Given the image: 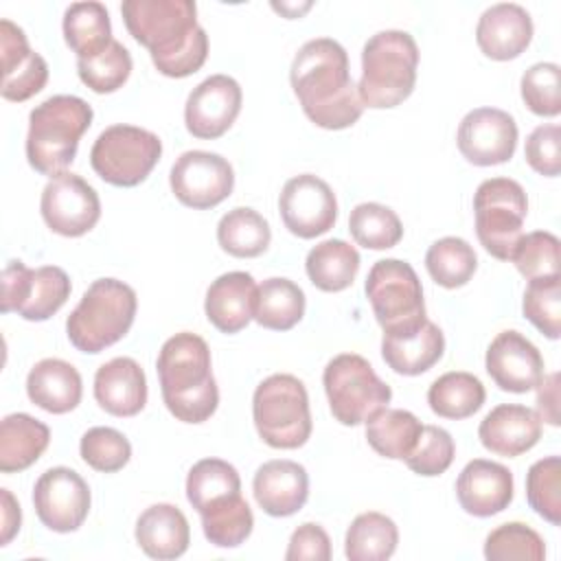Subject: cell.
I'll return each instance as SVG.
<instances>
[{
    "instance_id": "obj_1",
    "label": "cell",
    "mask_w": 561,
    "mask_h": 561,
    "mask_svg": "<svg viewBox=\"0 0 561 561\" xmlns=\"http://www.w3.org/2000/svg\"><path fill=\"white\" fill-rule=\"evenodd\" d=\"M129 35L149 50L160 75L182 79L208 57V35L197 24L191 0H125L121 4Z\"/></svg>"
},
{
    "instance_id": "obj_2",
    "label": "cell",
    "mask_w": 561,
    "mask_h": 561,
    "mask_svg": "<svg viewBox=\"0 0 561 561\" xmlns=\"http://www.w3.org/2000/svg\"><path fill=\"white\" fill-rule=\"evenodd\" d=\"M289 81L307 118L322 129H346L364 112L351 79L348 55L331 37H316L298 48Z\"/></svg>"
},
{
    "instance_id": "obj_3",
    "label": "cell",
    "mask_w": 561,
    "mask_h": 561,
    "mask_svg": "<svg viewBox=\"0 0 561 561\" xmlns=\"http://www.w3.org/2000/svg\"><path fill=\"white\" fill-rule=\"evenodd\" d=\"M162 401L182 423H204L219 405V388L210 370V348L191 331L171 335L156 362Z\"/></svg>"
},
{
    "instance_id": "obj_4",
    "label": "cell",
    "mask_w": 561,
    "mask_h": 561,
    "mask_svg": "<svg viewBox=\"0 0 561 561\" xmlns=\"http://www.w3.org/2000/svg\"><path fill=\"white\" fill-rule=\"evenodd\" d=\"M92 107L75 94H55L28 114L26 160L42 173L57 178L72 164L81 136L92 125Z\"/></svg>"
},
{
    "instance_id": "obj_5",
    "label": "cell",
    "mask_w": 561,
    "mask_h": 561,
    "mask_svg": "<svg viewBox=\"0 0 561 561\" xmlns=\"http://www.w3.org/2000/svg\"><path fill=\"white\" fill-rule=\"evenodd\" d=\"M419 46L408 31H379L364 44L357 92L364 107L390 110L403 103L416 83Z\"/></svg>"
},
{
    "instance_id": "obj_6",
    "label": "cell",
    "mask_w": 561,
    "mask_h": 561,
    "mask_svg": "<svg viewBox=\"0 0 561 561\" xmlns=\"http://www.w3.org/2000/svg\"><path fill=\"white\" fill-rule=\"evenodd\" d=\"M136 309V291L127 283L96 278L66 320L68 340L81 353H101L127 335Z\"/></svg>"
},
{
    "instance_id": "obj_7",
    "label": "cell",
    "mask_w": 561,
    "mask_h": 561,
    "mask_svg": "<svg viewBox=\"0 0 561 561\" xmlns=\"http://www.w3.org/2000/svg\"><path fill=\"white\" fill-rule=\"evenodd\" d=\"M259 436L274 449H298L311 436V412L305 383L287 373L263 379L252 397Z\"/></svg>"
},
{
    "instance_id": "obj_8",
    "label": "cell",
    "mask_w": 561,
    "mask_h": 561,
    "mask_svg": "<svg viewBox=\"0 0 561 561\" xmlns=\"http://www.w3.org/2000/svg\"><path fill=\"white\" fill-rule=\"evenodd\" d=\"M322 386L335 421L342 425L366 423L377 410L388 408L392 390L377 377L368 359L357 353L335 355L322 373Z\"/></svg>"
},
{
    "instance_id": "obj_9",
    "label": "cell",
    "mask_w": 561,
    "mask_h": 561,
    "mask_svg": "<svg viewBox=\"0 0 561 561\" xmlns=\"http://www.w3.org/2000/svg\"><path fill=\"white\" fill-rule=\"evenodd\" d=\"M160 156L162 140L153 131L121 123L96 136L90 149V164L103 182L131 188L147 180Z\"/></svg>"
},
{
    "instance_id": "obj_10",
    "label": "cell",
    "mask_w": 561,
    "mask_h": 561,
    "mask_svg": "<svg viewBox=\"0 0 561 561\" xmlns=\"http://www.w3.org/2000/svg\"><path fill=\"white\" fill-rule=\"evenodd\" d=\"M473 215L482 248L500 261H511L528 215L522 184L511 178L484 180L473 195Z\"/></svg>"
},
{
    "instance_id": "obj_11",
    "label": "cell",
    "mask_w": 561,
    "mask_h": 561,
    "mask_svg": "<svg viewBox=\"0 0 561 561\" xmlns=\"http://www.w3.org/2000/svg\"><path fill=\"white\" fill-rule=\"evenodd\" d=\"M364 291L383 333L410 329L425 320L421 280L414 267L401 259L377 261L366 276Z\"/></svg>"
},
{
    "instance_id": "obj_12",
    "label": "cell",
    "mask_w": 561,
    "mask_h": 561,
    "mask_svg": "<svg viewBox=\"0 0 561 561\" xmlns=\"http://www.w3.org/2000/svg\"><path fill=\"white\" fill-rule=\"evenodd\" d=\"M70 289L68 274L57 265L28 270L22 261H9L2 270V311L42 322L66 305Z\"/></svg>"
},
{
    "instance_id": "obj_13",
    "label": "cell",
    "mask_w": 561,
    "mask_h": 561,
    "mask_svg": "<svg viewBox=\"0 0 561 561\" xmlns=\"http://www.w3.org/2000/svg\"><path fill=\"white\" fill-rule=\"evenodd\" d=\"M169 184L175 199L188 208L206 210L221 204L234 186L232 164L213 151H184L171 167Z\"/></svg>"
},
{
    "instance_id": "obj_14",
    "label": "cell",
    "mask_w": 561,
    "mask_h": 561,
    "mask_svg": "<svg viewBox=\"0 0 561 561\" xmlns=\"http://www.w3.org/2000/svg\"><path fill=\"white\" fill-rule=\"evenodd\" d=\"M278 213L291 234L316 239L335 226L337 199L322 178L302 173L285 182L278 195Z\"/></svg>"
},
{
    "instance_id": "obj_15",
    "label": "cell",
    "mask_w": 561,
    "mask_h": 561,
    "mask_svg": "<svg viewBox=\"0 0 561 561\" xmlns=\"http://www.w3.org/2000/svg\"><path fill=\"white\" fill-rule=\"evenodd\" d=\"M39 522L55 533H75L90 513V486L70 467L46 469L33 486Z\"/></svg>"
},
{
    "instance_id": "obj_16",
    "label": "cell",
    "mask_w": 561,
    "mask_h": 561,
    "mask_svg": "<svg viewBox=\"0 0 561 561\" xmlns=\"http://www.w3.org/2000/svg\"><path fill=\"white\" fill-rule=\"evenodd\" d=\"M39 210L46 226L61 237H81L90 232L101 217L96 191L77 173L50 178L42 191Z\"/></svg>"
},
{
    "instance_id": "obj_17",
    "label": "cell",
    "mask_w": 561,
    "mask_h": 561,
    "mask_svg": "<svg viewBox=\"0 0 561 561\" xmlns=\"http://www.w3.org/2000/svg\"><path fill=\"white\" fill-rule=\"evenodd\" d=\"M456 142L462 158L476 167L504 164L517 147V123L504 110L476 107L460 121Z\"/></svg>"
},
{
    "instance_id": "obj_18",
    "label": "cell",
    "mask_w": 561,
    "mask_h": 561,
    "mask_svg": "<svg viewBox=\"0 0 561 561\" xmlns=\"http://www.w3.org/2000/svg\"><path fill=\"white\" fill-rule=\"evenodd\" d=\"M241 85L228 75H210L197 83L184 105V123L191 136L215 140L224 136L241 112Z\"/></svg>"
},
{
    "instance_id": "obj_19",
    "label": "cell",
    "mask_w": 561,
    "mask_h": 561,
    "mask_svg": "<svg viewBox=\"0 0 561 561\" xmlns=\"http://www.w3.org/2000/svg\"><path fill=\"white\" fill-rule=\"evenodd\" d=\"M484 366L493 383L504 392L535 390L543 377V357L539 348L519 331H502L486 348Z\"/></svg>"
},
{
    "instance_id": "obj_20",
    "label": "cell",
    "mask_w": 561,
    "mask_h": 561,
    "mask_svg": "<svg viewBox=\"0 0 561 561\" xmlns=\"http://www.w3.org/2000/svg\"><path fill=\"white\" fill-rule=\"evenodd\" d=\"M0 59L2 99L22 103L42 92L48 81V66L39 53L31 50L24 31L7 18L0 20Z\"/></svg>"
},
{
    "instance_id": "obj_21",
    "label": "cell",
    "mask_w": 561,
    "mask_h": 561,
    "mask_svg": "<svg viewBox=\"0 0 561 561\" xmlns=\"http://www.w3.org/2000/svg\"><path fill=\"white\" fill-rule=\"evenodd\" d=\"M456 497L473 517L497 515L513 502V473L500 462L473 458L458 473Z\"/></svg>"
},
{
    "instance_id": "obj_22",
    "label": "cell",
    "mask_w": 561,
    "mask_h": 561,
    "mask_svg": "<svg viewBox=\"0 0 561 561\" xmlns=\"http://www.w3.org/2000/svg\"><path fill=\"white\" fill-rule=\"evenodd\" d=\"M478 438L491 454L515 458L530 451L539 443L541 419L526 405L502 403L480 421Z\"/></svg>"
},
{
    "instance_id": "obj_23",
    "label": "cell",
    "mask_w": 561,
    "mask_h": 561,
    "mask_svg": "<svg viewBox=\"0 0 561 561\" xmlns=\"http://www.w3.org/2000/svg\"><path fill=\"white\" fill-rule=\"evenodd\" d=\"M533 39V18L515 2H500L489 7L476 26V42L480 50L495 61L519 57Z\"/></svg>"
},
{
    "instance_id": "obj_24",
    "label": "cell",
    "mask_w": 561,
    "mask_h": 561,
    "mask_svg": "<svg viewBox=\"0 0 561 561\" xmlns=\"http://www.w3.org/2000/svg\"><path fill=\"white\" fill-rule=\"evenodd\" d=\"M256 504L272 517L298 513L309 497L307 469L294 460L263 462L252 480Z\"/></svg>"
},
{
    "instance_id": "obj_25",
    "label": "cell",
    "mask_w": 561,
    "mask_h": 561,
    "mask_svg": "<svg viewBox=\"0 0 561 561\" xmlns=\"http://www.w3.org/2000/svg\"><path fill=\"white\" fill-rule=\"evenodd\" d=\"M256 291L259 285L248 272H226L217 276L204 300L208 322L226 335L239 333L254 320Z\"/></svg>"
},
{
    "instance_id": "obj_26",
    "label": "cell",
    "mask_w": 561,
    "mask_h": 561,
    "mask_svg": "<svg viewBox=\"0 0 561 561\" xmlns=\"http://www.w3.org/2000/svg\"><path fill=\"white\" fill-rule=\"evenodd\" d=\"M443 353L445 335L427 318L416 327L390 331L381 337V357L399 375H421L438 364Z\"/></svg>"
},
{
    "instance_id": "obj_27",
    "label": "cell",
    "mask_w": 561,
    "mask_h": 561,
    "mask_svg": "<svg viewBox=\"0 0 561 561\" xmlns=\"http://www.w3.org/2000/svg\"><path fill=\"white\" fill-rule=\"evenodd\" d=\"M94 399L112 416H136L147 403V377L131 357H114L94 375Z\"/></svg>"
},
{
    "instance_id": "obj_28",
    "label": "cell",
    "mask_w": 561,
    "mask_h": 561,
    "mask_svg": "<svg viewBox=\"0 0 561 561\" xmlns=\"http://www.w3.org/2000/svg\"><path fill=\"white\" fill-rule=\"evenodd\" d=\"M136 541L147 557L169 561L188 550L191 528L178 506L160 502L140 513L136 522Z\"/></svg>"
},
{
    "instance_id": "obj_29",
    "label": "cell",
    "mask_w": 561,
    "mask_h": 561,
    "mask_svg": "<svg viewBox=\"0 0 561 561\" xmlns=\"http://www.w3.org/2000/svg\"><path fill=\"white\" fill-rule=\"evenodd\" d=\"M26 394L37 408L50 414H66L81 401V375L70 362L46 357L28 370Z\"/></svg>"
},
{
    "instance_id": "obj_30",
    "label": "cell",
    "mask_w": 561,
    "mask_h": 561,
    "mask_svg": "<svg viewBox=\"0 0 561 561\" xmlns=\"http://www.w3.org/2000/svg\"><path fill=\"white\" fill-rule=\"evenodd\" d=\"M50 430L31 414H7L0 423V471L15 473L28 469L46 451Z\"/></svg>"
},
{
    "instance_id": "obj_31",
    "label": "cell",
    "mask_w": 561,
    "mask_h": 561,
    "mask_svg": "<svg viewBox=\"0 0 561 561\" xmlns=\"http://www.w3.org/2000/svg\"><path fill=\"white\" fill-rule=\"evenodd\" d=\"M64 39L77 59H90L103 53L112 42V24L105 4L96 0L72 2L64 13Z\"/></svg>"
},
{
    "instance_id": "obj_32",
    "label": "cell",
    "mask_w": 561,
    "mask_h": 561,
    "mask_svg": "<svg viewBox=\"0 0 561 561\" xmlns=\"http://www.w3.org/2000/svg\"><path fill=\"white\" fill-rule=\"evenodd\" d=\"M359 263V252L351 243L342 239H327L309 250L305 270L320 291L335 294L353 285Z\"/></svg>"
},
{
    "instance_id": "obj_33",
    "label": "cell",
    "mask_w": 561,
    "mask_h": 561,
    "mask_svg": "<svg viewBox=\"0 0 561 561\" xmlns=\"http://www.w3.org/2000/svg\"><path fill=\"white\" fill-rule=\"evenodd\" d=\"M421 421L401 408H381L366 419V440L383 458L405 460L421 436Z\"/></svg>"
},
{
    "instance_id": "obj_34",
    "label": "cell",
    "mask_w": 561,
    "mask_h": 561,
    "mask_svg": "<svg viewBox=\"0 0 561 561\" xmlns=\"http://www.w3.org/2000/svg\"><path fill=\"white\" fill-rule=\"evenodd\" d=\"M486 399L482 381L465 370H451L434 379L427 390L430 410L443 419H469Z\"/></svg>"
},
{
    "instance_id": "obj_35",
    "label": "cell",
    "mask_w": 561,
    "mask_h": 561,
    "mask_svg": "<svg viewBox=\"0 0 561 561\" xmlns=\"http://www.w3.org/2000/svg\"><path fill=\"white\" fill-rule=\"evenodd\" d=\"M399 543L397 524L377 511L357 515L344 537V554L351 561H386Z\"/></svg>"
},
{
    "instance_id": "obj_36",
    "label": "cell",
    "mask_w": 561,
    "mask_h": 561,
    "mask_svg": "<svg viewBox=\"0 0 561 561\" xmlns=\"http://www.w3.org/2000/svg\"><path fill=\"white\" fill-rule=\"evenodd\" d=\"M217 241L224 252L237 259L261 256L272 241L270 224L254 208L237 206L217 224Z\"/></svg>"
},
{
    "instance_id": "obj_37",
    "label": "cell",
    "mask_w": 561,
    "mask_h": 561,
    "mask_svg": "<svg viewBox=\"0 0 561 561\" xmlns=\"http://www.w3.org/2000/svg\"><path fill=\"white\" fill-rule=\"evenodd\" d=\"M305 291L289 278H267L259 285L254 320L263 329L289 331L305 316Z\"/></svg>"
},
{
    "instance_id": "obj_38",
    "label": "cell",
    "mask_w": 561,
    "mask_h": 561,
    "mask_svg": "<svg viewBox=\"0 0 561 561\" xmlns=\"http://www.w3.org/2000/svg\"><path fill=\"white\" fill-rule=\"evenodd\" d=\"M206 539L217 548L241 546L254 526V515L241 493L228 495L199 511Z\"/></svg>"
},
{
    "instance_id": "obj_39",
    "label": "cell",
    "mask_w": 561,
    "mask_h": 561,
    "mask_svg": "<svg viewBox=\"0 0 561 561\" xmlns=\"http://www.w3.org/2000/svg\"><path fill=\"white\" fill-rule=\"evenodd\" d=\"M425 267L436 285L456 289L471 280L478 270V256L465 239L443 237L430 245L425 254Z\"/></svg>"
},
{
    "instance_id": "obj_40",
    "label": "cell",
    "mask_w": 561,
    "mask_h": 561,
    "mask_svg": "<svg viewBox=\"0 0 561 561\" xmlns=\"http://www.w3.org/2000/svg\"><path fill=\"white\" fill-rule=\"evenodd\" d=\"M234 493H241L239 471L221 458H204L186 476V500L197 513Z\"/></svg>"
},
{
    "instance_id": "obj_41",
    "label": "cell",
    "mask_w": 561,
    "mask_h": 561,
    "mask_svg": "<svg viewBox=\"0 0 561 561\" xmlns=\"http://www.w3.org/2000/svg\"><path fill=\"white\" fill-rule=\"evenodd\" d=\"M348 230L357 245L366 250L394 248L403 237V224L399 215L377 202L357 204L348 217Z\"/></svg>"
},
{
    "instance_id": "obj_42",
    "label": "cell",
    "mask_w": 561,
    "mask_h": 561,
    "mask_svg": "<svg viewBox=\"0 0 561 561\" xmlns=\"http://www.w3.org/2000/svg\"><path fill=\"white\" fill-rule=\"evenodd\" d=\"M79 79L96 94H110L125 85L131 75V55L121 42H112L90 59H77Z\"/></svg>"
},
{
    "instance_id": "obj_43",
    "label": "cell",
    "mask_w": 561,
    "mask_h": 561,
    "mask_svg": "<svg viewBox=\"0 0 561 561\" xmlns=\"http://www.w3.org/2000/svg\"><path fill=\"white\" fill-rule=\"evenodd\" d=\"M526 497L530 508L546 522L561 524V458L546 456L526 473Z\"/></svg>"
},
{
    "instance_id": "obj_44",
    "label": "cell",
    "mask_w": 561,
    "mask_h": 561,
    "mask_svg": "<svg viewBox=\"0 0 561 561\" xmlns=\"http://www.w3.org/2000/svg\"><path fill=\"white\" fill-rule=\"evenodd\" d=\"M484 557L489 561H543L546 543L537 530L522 522H508L493 528L484 539Z\"/></svg>"
},
{
    "instance_id": "obj_45",
    "label": "cell",
    "mask_w": 561,
    "mask_h": 561,
    "mask_svg": "<svg viewBox=\"0 0 561 561\" xmlns=\"http://www.w3.org/2000/svg\"><path fill=\"white\" fill-rule=\"evenodd\" d=\"M522 309L548 340H557L561 335V278L543 276L528 280Z\"/></svg>"
},
{
    "instance_id": "obj_46",
    "label": "cell",
    "mask_w": 561,
    "mask_h": 561,
    "mask_svg": "<svg viewBox=\"0 0 561 561\" xmlns=\"http://www.w3.org/2000/svg\"><path fill=\"white\" fill-rule=\"evenodd\" d=\"M79 454L88 467L101 473L121 471L131 458V445L114 427H90L79 443Z\"/></svg>"
},
{
    "instance_id": "obj_47",
    "label": "cell",
    "mask_w": 561,
    "mask_h": 561,
    "mask_svg": "<svg viewBox=\"0 0 561 561\" xmlns=\"http://www.w3.org/2000/svg\"><path fill=\"white\" fill-rule=\"evenodd\" d=\"M559 239L552 232L535 230L522 234L517 241L511 261L528 280L543 276H559Z\"/></svg>"
},
{
    "instance_id": "obj_48",
    "label": "cell",
    "mask_w": 561,
    "mask_h": 561,
    "mask_svg": "<svg viewBox=\"0 0 561 561\" xmlns=\"http://www.w3.org/2000/svg\"><path fill=\"white\" fill-rule=\"evenodd\" d=\"M522 99L537 116H557L561 112V70L552 61L533 64L522 75Z\"/></svg>"
},
{
    "instance_id": "obj_49",
    "label": "cell",
    "mask_w": 561,
    "mask_h": 561,
    "mask_svg": "<svg viewBox=\"0 0 561 561\" xmlns=\"http://www.w3.org/2000/svg\"><path fill=\"white\" fill-rule=\"evenodd\" d=\"M454 454H456V445L447 430L438 425H423L414 449L405 458V465L410 471L419 476L434 478L449 469Z\"/></svg>"
},
{
    "instance_id": "obj_50",
    "label": "cell",
    "mask_w": 561,
    "mask_h": 561,
    "mask_svg": "<svg viewBox=\"0 0 561 561\" xmlns=\"http://www.w3.org/2000/svg\"><path fill=\"white\" fill-rule=\"evenodd\" d=\"M559 142H561V127L550 123V125H539L530 131L526 138L524 156L526 162L530 164L533 171L546 178H557L561 171V153H559Z\"/></svg>"
},
{
    "instance_id": "obj_51",
    "label": "cell",
    "mask_w": 561,
    "mask_h": 561,
    "mask_svg": "<svg viewBox=\"0 0 561 561\" xmlns=\"http://www.w3.org/2000/svg\"><path fill=\"white\" fill-rule=\"evenodd\" d=\"M287 561H329L331 559V539L320 524L305 522L291 537L285 552Z\"/></svg>"
},
{
    "instance_id": "obj_52",
    "label": "cell",
    "mask_w": 561,
    "mask_h": 561,
    "mask_svg": "<svg viewBox=\"0 0 561 561\" xmlns=\"http://www.w3.org/2000/svg\"><path fill=\"white\" fill-rule=\"evenodd\" d=\"M537 388V416L550 425H559V373L541 377Z\"/></svg>"
},
{
    "instance_id": "obj_53",
    "label": "cell",
    "mask_w": 561,
    "mask_h": 561,
    "mask_svg": "<svg viewBox=\"0 0 561 561\" xmlns=\"http://www.w3.org/2000/svg\"><path fill=\"white\" fill-rule=\"evenodd\" d=\"M2 495V535H0V546H7L20 530L22 524V513H20V504L15 502V497L11 495L9 489H0Z\"/></svg>"
}]
</instances>
